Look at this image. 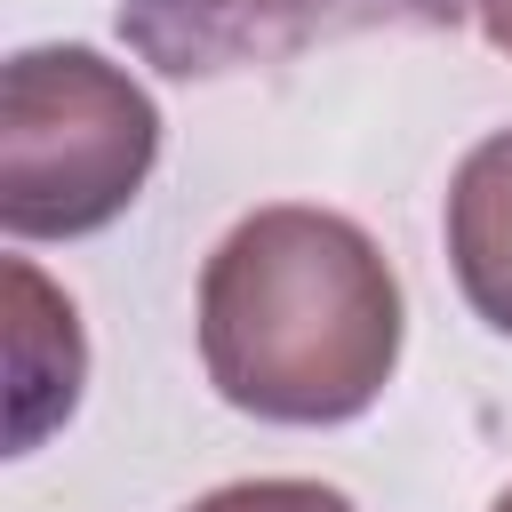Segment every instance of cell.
Instances as JSON below:
<instances>
[{
  "mask_svg": "<svg viewBox=\"0 0 512 512\" xmlns=\"http://www.w3.org/2000/svg\"><path fill=\"white\" fill-rule=\"evenodd\" d=\"M464 16L488 32V48H504V56H512V0H464Z\"/></svg>",
  "mask_w": 512,
  "mask_h": 512,
  "instance_id": "obj_7",
  "label": "cell"
},
{
  "mask_svg": "<svg viewBox=\"0 0 512 512\" xmlns=\"http://www.w3.org/2000/svg\"><path fill=\"white\" fill-rule=\"evenodd\" d=\"M8 304H16V456L48 432V424H64L72 416V400H80V368H88V352H80V320H72V304L16 256L8 264Z\"/></svg>",
  "mask_w": 512,
  "mask_h": 512,
  "instance_id": "obj_5",
  "label": "cell"
},
{
  "mask_svg": "<svg viewBox=\"0 0 512 512\" xmlns=\"http://www.w3.org/2000/svg\"><path fill=\"white\" fill-rule=\"evenodd\" d=\"M184 512H352V496L328 488V480H232V488H208Z\"/></svg>",
  "mask_w": 512,
  "mask_h": 512,
  "instance_id": "obj_6",
  "label": "cell"
},
{
  "mask_svg": "<svg viewBox=\"0 0 512 512\" xmlns=\"http://www.w3.org/2000/svg\"><path fill=\"white\" fill-rule=\"evenodd\" d=\"M448 264L464 304L512 336V128L480 136L448 176Z\"/></svg>",
  "mask_w": 512,
  "mask_h": 512,
  "instance_id": "obj_4",
  "label": "cell"
},
{
  "mask_svg": "<svg viewBox=\"0 0 512 512\" xmlns=\"http://www.w3.org/2000/svg\"><path fill=\"white\" fill-rule=\"evenodd\" d=\"M464 0H120V40L168 80L280 72L360 32H456Z\"/></svg>",
  "mask_w": 512,
  "mask_h": 512,
  "instance_id": "obj_3",
  "label": "cell"
},
{
  "mask_svg": "<svg viewBox=\"0 0 512 512\" xmlns=\"http://www.w3.org/2000/svg\"><path fill=\"white\" fill-rule=\"evenodd\" d=\"M488 512H512V488H504V496H496V504H488Z\"/></svg>",
  "mask_w": 512,
  "mask_h": 512,
  "instance_id": "obj_8",
  "label": "cell"
},
{
  "mask_svg": "<svg viewBox=\"0 0 512 512\" xmlns=\"http://www.w3.org/2000/svg\"><path fill=\"white\" fill-rule=\"evenodd\" d=\"M160 160L152 96L96 48H16L0 72V224L80 240L112 224Z\"/></svg>",
  "mask_w": 512,
  "mask_h": 512,
  "instance_id": "obj_2",
  "label": "cell"
},
{
  "mask_svg": "<svg viewBox=\"0 0 512 512\" xmlns=\"http://www.w3.org/2000/svg\"><path fill=\"white\" fill-rule=\"evenodd\" d=\"M200 368L256 424H352L400 368V280L336 208H256L200 272Z\"/></svg>",
  "mask_w": 512,
  "mask_h": 512,
  "instance_id": "obj_1",
  "label": "cell"
}]
</instances>
